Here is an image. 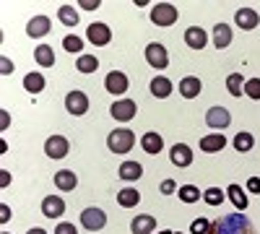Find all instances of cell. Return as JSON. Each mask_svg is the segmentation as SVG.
I'll list each match as a JSON object with an SVG mask.
<instances>
[{
	"instance_id": "cell-1",
	"label": "cell",
	"mask_w": 260,
	"mask_h": 234,
	"mask_svg": "<svg viewBox=\"0 0 260 234\" xmlns=\"http://www.w3.org/2000/svg\"><path fill=\"white\" fill-rule=\"evenodd\" d=\"M208 234H257V231L250 224V219H245L242 214H229V216L216 219L208 226Z\"/></svg>"
},
{
	"instance_id": "cell-2",
	"label": "cell",
	"mask_w": 260,
	"mask_h": 234,
	"mask_svg": "<svg viewBox=\"0 0 260 234\" xmlns=\"http://www.w3.org/2000/svg\"><path fill=\"white\" fill-rule=\"evenodd\" d=\"M133 143H136V136L127 127H117V130H112L107 136V146H110L112 154H127L133 148Z\"/></svg>"
},
{
	"instance_id": "cell-3",
	"label": "cell",
	"mask_w": 260,
	"mask_h": 234,
	"mask_svg": "<svg viewBox=\"0 0 260 234\" xmlns=\"http://www.w3.org/2000/svg\"><path fill=\"white\" fill-rule=\"evenodd\" d=\"M177 8L172 6V3H156L154 6V11H151V21H154L156 26H161V29H167V26H172L177 21Z\"/></svg>"
},
{
	"instance_id": "cell-4",
	"label": "cell",
	"mask_w": 260,
	"mask_h": 234,
	"mask_svg": "<svg viewBox=\"0 0 260 234\" xmlns=\"http://www.w3.org/2000/svg\"><path fill=\"white\" fill-rule=\"evenodd\" d=\"M146 60H148V65H151V68L164 71V68L169 65L167 47H164V45H159V42H151V45L146 47Z\"/></svg>"
},
{
	"instance_id": "cell-5",
	"label": "cell",
	"mask_w": 260,
	"mask_h": 234,
	"mask_svg": "<svg viewBox=\"0 0 260 234\" xmlns=\"http://www.w3.org/2000/svg\"><path fill=\"white\" fill-rule=\"evenodd\" d=\"M65 110H68L71 115H86L89 112V96H86L83 91H78V89H73L68 96H65Z\"/></svg>"
},
{
	"instance_id": "cell-6",
	"label": "cell",
	"mask_w": 260,
	"mask_h": 234,
	"mask_svg": "<svg viewBox=\"0 0 260 234\" xmlns=\"http://www.w3.org/2000/svg\"><path fill=\"white\" fill-rule=\"evenodd\" d=\"M86 39H89L94 47H104V45L112 42V29L107 24H91L89 29H86Z\"/></svg>"
},
{
	"instance_id": "cell-7",
	"label": "cell",
	"mask_w": 260,
	"mask_h": 234,
	"mask_svg": "<svg viewBox=\"0 0 260 234\" xmlns=\"http://www.w3.org/2000/svg\"><path fill=\"white\" fill-rule=\"evenodd\" d=\"M110 112H112V117H115L117 122H130V120L136 117L138 107H136L133 99H120V102H115L112 107H110Z\"/></svg>"
},
{
	"instance_id": "cell-8",
	"label": "cell",
	"mask_w": 260,
	"mask_h": 234,
	"mask_svg": "<svg viewBox=\"0 0 260 234\" xmlns=\"http://www.w3.org/2000/svg\"><path fill=\"white\" fill-rule=\"evenodd\" d=\"M81 224L89 229V231H99L107 226V214L102 208H86L83 214H81Z\"/></svg>"
},
{
	"instance_id": "cell-9",
	"label": "cell",
	"mask_w": 260,
	"mask_h": 234,
	"mask_svg": "<svg viewBox=\"0 0 260 234\" xmlns=\"http://www.w3.org/2000/svg\"><path fill=\"white\" fill-rule=\"evenodd\" d=\"M229 122H232V115L226 107H211L206 112V125L213 127V130H224V127H229Z\"/></svg>"
},
{
	"instance_id": "cell-10",
	"label": "cell",
	"mask_w": 260,
	"mask_h": 234,
	"mask_svg": "<svg viewBox=\"0 0 260 234\" xmlns=\"http://www.w3.org/2000/svg\"><path fill=\"white\" fill-rule=\"evenodd\" d=\"M68 151H71V143H68L65 136H52L45 143V154L50 159H62V156H68Z\"/></svg>"
},
{
	"instance_id": "cell-11",
	"label": "cell",
	"mask_w": 260,
	"mask_h": 234,
	"mask_svg": "<svg viewBox=\"0 0 260 234\" xmlns=\"http://www.w3.org/2000/svg\"><path fill=\"white\" fill-rule=\"evenodd\" d=\"M127 76L125 73H120V71H112V73H107V78H104V89L110 91V94H125L127 91Z\"/></svg>"
},
{
	"instance_id": "cell-12",
	"label": "cell",
	"mask_w": 260,
	"mask_h": 234,
	"mask_svg": "<svg viewBox=\"0 0 260 234\" xmlns=\"http://www.w3.org/2000/svg\"><path fill=\"white\" fill-rule=\"evenodd\" d=\"M62 214H65V200L60 195H47L45 200H42V216L60 219Z\"/></svg>"
},
{
	"instance_id": "cell-13",
	"label": "cell",
	"mask_w": 260,
	"mask_h": 234,
	"mask_svg": "<svg viewBox=\"0 0 260 234\" xmlns=\"http://www.w3.org/2000/svg\"><path fill=\"white\" fill-rule=\"evenodd\" d=\"M234 21H237V26H240V29L250 31V29H255L260 24V16H257L255 8H240L234 13Z\"/></svg>"
},
{
	"instance_id": "cell-14",
	"label": "cell",
	"mask_w": 260,
	"mask_h": 234,
	"mask_svg": "<svg viewBox=\"0 0 260 234\" xmlns=\"http://www.w3.org/2000/svg\"><path fill=\"white\" fill-rule=\"evenodd\" d=\"M169 159L175 166H190L192 164V151H190V146L187 143H175L172 146V151H169Z\"/></svg>"
},
{
	"instance_id": "cell-15",
	"label": "cell",
	"mask_w": 260,
	"mask_h": 234,
	"mask_svg": "<svg viewBox=\"0 0 260 234\" xmlns=\"http://www.w3.org/2000/svg\"><path fill=\"white\" fill-rule=\"evenodd\" d=\"M50 29H52V24H50L47 16H34L29 24H26V34H29L31 39H39V37L50 34Z\"/></svg>"
},
{
	"instance_id": "cell-16",
	"label": "cell",
	"mask_w": 260,
	"mask_h": 234,
	"mask_svg": "<svg viewBox=\"0 0 260 234\" xmlns=\"http://www.w3.org/2000/svg\"><path fill=\"white\" fill-rule=\"evenodd\" d=\"M78 185V177L73 169H60V172H55V187L62 190V193H71V190H76Z\"/></svg>"
},
{
	"instance_id": "cell-17",
	"label": "cell",
	"mask_w": 260,
	"mask_h": 234,
	"mask_svg": "<svg viewBox=\"0 0 260 234\" xmlns=\"http://www.w3.org/2000/svg\"><path fill=\"white\" fill-rule=\"evenodd\" d=\"M201 91H203V83H201L198 76H185V78L180 81V94H182L185 99L201 96Z\"/></svg>"
},
{
	"instance_id": "cell-18",
	"label": "cell",
	"mask_w": 260,
	"mask_h": 234,
	"mask_svg": "<svg viewBox=\"0 0 260 234\" xmlns=\"http://www.w3.org/2000/svg\"><path fill=\"white\" fill-rule=\"evenodd\" d=\"M224 146H226V138L221 133H211V136L201 138V151H206V154H219V151H224Z\"/></svg>"
},
{
	"instance_id": "cell-19",
	"label": "cell",
	"mask_w": 260,
	"mask_h": 234,
	"mask_svg": "<svg viewBox=\"0 0 260 234\" xmlns=\"http://www.w3.org/2000/svg\"><path fill=\"white\" fill-rule=\"evenodd\" d=\"M206 42H208V34H206L201 26H190V29L185 31V45L192 47V50H203Z\"/></svg>"
},
{
	"instance_id": "cell-20",
	"label": "cell",
	"mask_w": 260,
	"mask_h": 234,
	"mask_svg": "<svg viewBox=\"0 0 260 234\" xmlns=\"http://www.w3.org/2000/svg\"><path fill=\"white\" fill-rule=\"evenodd\" d=\"M154 229H156V219L151 214L136 216L133 224H130V231H133V234H154Z\"/></svg>"
},
{
	"instance_id": "cell-21",
	"label": "cell",
	"mask_w": 260,
	"mask_h": 234,
	"mask_svg": "<svg viewBox=\"0 0 260 234\" xmlns=\"http://www.w3.org/2000/svg\"><path fill=\"white\" fill-rule=\"evenodd\" d=\"M229 45H232V26L216 24V26H213V47H216V50H226Z\"/></svg>"
},
{
	"instance_id": "cell-22",
	"label": "cell",
	"mask_w": 260,
	"mask_h": 234,
	"mask_svg": "<svg viewBox=\"0 0 260 234\" xmlns=\"http://www.w3.org/2000/svg\"><path fill=\"white\" fill-rule=\"evenodd\" d=\"M141 148H143L146 154H159L161 148H164V138H161L159 133L151 130V133H146V136L141 138Z\"/></svg>"
},
{
	"instance_id": "cell-23",
	"label": "cell",
	"mask_w": 260,
	"mask_h": 234,
	"mask_svg": "<svg viewBox=\"0 0 260 234\" xmlns=\"http://www.w3.org/2000/svg\"><path fill=\"white\" fill-rule=\"evenodd\" d=\"M151 94H154L156 99H167L172 94V81L164 78V76H156L154 81H151Z\"/></svg>"
},
{
	"instance_id": "cell-24",
	"label": "cell",
	"mask_w": 260,
	"mask_h": 234,
	"mask_svg": "<svg viewBox=\"0 0 260 234\" xmlns=\"http://www.w3.org/2000/svg\"><path fill=\"white\" fill-rule=\"evenodd\" d=\"M143 175V166L138 164V161H122L120 164V177L125 180V182H133V180H138Z\"/></svg>"
},
{
	"instance_id": "cell-25",
	"label": "cell",
	"mask_w": 260,
	"mask_h": 234,
	"mask_svg": "<svg viewBox=\"0 0 260 234\" xmlns=\"http://www.w3.org/2000/svg\"><path fill=\"white\" fill-rule=\"evenodd\" d=\"M34 60L39 62L42 68H52V65H55V52H52V47H50V45H39V47L34 50Z\"/></svg>"
},
{
	"instance_id": "cell-26",
	"label": "cell",
	"mask_w": 260,
	"mask_h": 234,
	"mask_svg": "<svg viewBox=\"0 0 260 234\" xmlns=\"http://www.w3.org/2000/svg\"><path fill=\"white\" fill-rule=\"evenodd\" d=\"M117 203L122 208H133V206L141 203V193H138V190H133V187H122L120 193H117Z\"/></svg>"
},
{
	"instance_id": "cell-27",
	"label": "cell",
	"mask_w": 260,
	"mask_h": 234,
	"mask_svg": "<svg viewBox=\"0 0 260 234\" xmlns=\"http://www.w3.org/2000/svg\"><path fill=\"white\" fill-rule=\"evenodd\" d=\"M226 193H229V200L234 203L237 211H245V208H247V193H245L240 185H229Z\"/></svg>"
},
{
	"instance_id": "cell-28",
	"label": "cell",
	"mask_w": 260,
	"mask_h": 234,
	"mask_svg": "<svg viewBox=\"0 0 260 234\" xmlns=\"http://www.w3.org/2000/svg\"><path fill=\"white\" fill-rule=\"evenodd\" d=\"M45 76H42V73H26L24 76V89L29 91V94H39L42 89H45Z\"/></svg>"
},
{
	"instance_id": "cell-29",
	"label": "cell",
	"mask_w": 260,
	"mask_h": 234,
	"mask_svg": "<svg viewBox=\"0 0 260 234\" xmlns=\"http://www.w3.org/2000/svg\"><path fill=\"white\" fill-rule=\"evenodd\" d=\"M252 146H255V138H252V133H247V130H240L234 136V148L240 154H247V151H252Z\"/></svg>"
},
{
	"instance_id": "cell-30",
	"label": "cell",
	"mask_w": 260,
	"mask_h": 234,
	"mask_svg": "<svg viewBox=\"0 0 260 234\" xmlns=\"http://www.w3.org/2000/svg\"><path fill=\"white\" fill-rule=\"evenodd\" d=\"M226 89H229L232 96L245 94V78H242L240 73H229V76H226Z\"/></svg>"
},
{
	"instance_id": "cell-31",
	"label": "cell",
	"mask_w": 260,
	"mask_h": 234,
	"mask_svg": "<svg viewBox=\"0 0 260 234\" xmlns=\"http://www.w3.org/2000/svg\"><path fill=\"white\" fill-rule=\"evenodd\" d=\"M57 18L62 21L65 26H76L78 24V11L73 6H60L57 8Z\"/></svg>"
},
{
	"instance_id": "cell-32",
	"label": "cell",
	"mask_w": 260,
	"mask_h": 234,
	"mask_svg": "<svg viewBox=\"0 0 260 234\" xmlns=\"http://www.w3.org/2000/svg\"><path fill=\"white\" fill-rule=\"evenodd\" d=\"M177 195H180L182 203H198V198H201L203 193H201L195 185H182V187L177 190Z\"/></svg>"
},
{
	"instance_id": "cell-33",
	"label": "cell",
	"mask_w": 260,
	"mask_h": 234,
	"mask_svg": "<svg viewBox=\"0 0 260 234\" xmlns=\"http://www.w3.org/2000/svg\"><path fill=\"white\" fill-rule=\"evenodd\" d=\"M76 68H78L81 73H96L99 60H96L94 55H81V57H78V62H76Z\"/></svg>"
},
{
	"instance_id": "cell-34",
	"label": "cell",
	"mask_w": 260,
	"mask_h": 234,
	"mask_svg": "<svg viewBox=\"0 0 260 234\" xmlns=\"http://www.w3.org/2000/svg\"><path fill=\"white\" fill-rule=\"evenodd\" d=\"M203 200H206L208 206H221V203H224V190H219V187L203 190Z\"/></svg>"
},
{
	"instance_id": "cell-35",
	"label": "cell",
	"mask_w": 260,
	"mask_h": 234,
	"mask_svg": "<svg viewBox=\"0 0 260 234\" xmlns=\"http://www.w3.org/2000/svg\"><path fill=\"white\" fill-rule=\"evenodd\" d=\"M62 47L68 50V52H81L83 50V42H81V37H76V34H68L62 39Z\"/></svg>"
},
{
	"instance_id": "cell-36",
	"label": "cell",
	"mask_w": 260,
	"mask_h": 234,
	"mask_svg": "<svg viewBox=\"0 0 260 234\" xmlns=\"http://www.w3.org/2000/svg\"><path fill=\"white\" fill-rule=\"evenodd\" d=\"M245 94H247L250 99H260V78L245 81Z\"/></svg>"
},
{
	"instance_id": "cell-37",
	"label": "cell",
	"mask_w": 260,
	"mask_h": 234,
	"mask_svg": "<svg viewBox=\"0 0 260 234\" xmlns=\"http://www.w3.org/2000/svg\"><path fill=\"white\" fill-rule=\"evenodd\" d=\"M208 226H211V221H206V219H195V221L190 224V234H208Z\"/></svg>"
},
{
	"instance_id": "cell-38",
	"label": "cell",
	"mask_w": 260,
	"mask_h": 234,
	"mask_svg": "<svg viewBox=\"0 0 260 234\" xmlns=\"http://www.w3.org/2000/svg\"><path fill=\"white\" fill-rule=\"evenodd\" d=\"M55 234H78V229H76L73 224H68V221H60V224L55 226Z\"/></svg>"
},
{
	"instance_id": "cell-39",
	"label": "cell",
	"mask_w": 260,
	"mask_h": 234,
	"mask_svg": "<svg viewBox=\"0 0 260 234\" xmlns=\"http://www.w3.org/2000/svg\"><path fill=\"white\" fill-rule=\"evenodd\" d=\"M159 190H161L164 195H172V193H175V190H177V185H175V180H164Z\"/></svg>"
},
{
	"instance_id": "cell-40",
	"label": "cell",
	"mask_w": 260,
	"mask_h": 234,
	"mask_svg": "<svg viewBox=\"0 0 260 234\" xmlns=\"http://www.w3.org/2000/svg\"><path fill=\"white\" fill-rule=\"evenodd\" d=\"M0 73H3V76L13 73V62H11L8 57H0Z\"/></svg>"
},
{
	"instance_id": "cell-41",
	"label": "cell",
	"mask_w": 260,
	"mask_h": 234,
	"mask_svg": "<svg viewBox=\"0 0 260 234\" xmlns=\"http://www.w3.org/2000/svg\"><path fill=\"white\" fill-rule=\"evenodd\" d=\"M247 190L260 195V177H250V180H247Z\"/></svg>"
},
{
	"instance_id": "cell-42",
	"label": "cell",
	"mask_w": 260,
	"mask_h": 234,
	"mask_svg": "<svg viewBox=\"0 0 260 234\" xmlns=\"http://www.w3.org/2000/svg\"><path fill=\"white\" fill-rule=\"evenodd\" d=\"M78 6H81V8H86V11H96L102 3H99V0H81Z\"/></svg>"
},
{
	"instance_id": "cell-43",
	"label": "cell",
	"mask_w": 260,
	"mask_h": 234,
	"mask_svg": "<svg viewBox=\"0 0 260 234\" xmlns=\"http://www.w3.org/2000/svg\"><path fill=\"white\" fill-rule=\"evenodd\" d=\"M11 216H13V214H11V208H8V206L3 203V206H0V221H3V224H6V221H8Z\"/></svg>"
},
{
	"instance_id": "cell-44",
	"label": "cell",
	"mask_w": 260,
	"mask_h": 234,
	"mask_svg": "<svg viewBox=\"0 0 260 234\" xmlns=\"http://www.w3.org/2000/svg\"><path fill=\"white\" fill-rule=\"evenodd\" d=\"M8 182H11V177H8V172H6V169H3V172H0V185H3V187H6Z\"/></svg>"
},
{
	"instance_id": "cell-45",
	"label": "cell",
	"mask_w": 260,
	"mask_h": 234,
	"mask_svg": "<svg viewBox=\"0 0 260 234\" xmlns=\"http://www.w3.org/2000/svg\"><path fill=\"white\" fill-rule=\"evenodd\" d=\"M26 234H47V231H45V229H39V226H34V229H29Z\"/></svg>"
},
{
	"instance_id": "cell-46",
	"label": "cell",
	"mask_w": 260,
	"mask_h": 234,
	"mask_svg": "<svg viewBox=\"0 0 260 234\" xmlns=\"http://www.w3.org/2000/svg\"><path fill=\"white\" fill-rule=\"evenodd\" d=\"M159 234H175V231H169V229H164V231H159Z\"/></svg>"
},
{
	"instance_id": "cell-47",
	"label": "cell",
	"mask_w": 260,
	"mask_h": 234,
	"mask_svg": "<svg viewBox=\"0 0 260 234\" xmlns=\"http://www.w3.org/2000/svg\"><path fill=\"white\" fill-rule=\"evenodd\" d=\"M0 234H8V231H0Z\"/></svg>"
},
{
	"instance_id": "cell-48",
	"label": "cell",
	"mask_w": 260,
	"mask_h": 234,
	"mask_svg": "<svg viewBox=\"0 0 260 234\" xmlns=\"http://www.w3.org/2000/svg\"><path fill=\"white\" fill-rule=\"evenodd\" d=\"M175 234H182V231H175Z\"/></svg>"
}]
</instances>
